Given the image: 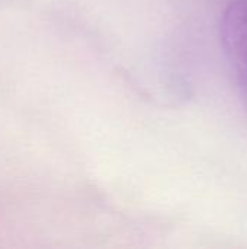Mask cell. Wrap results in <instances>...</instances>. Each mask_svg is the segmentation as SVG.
Instances as JSON below:
<instances>
[{"label":"cell","mask_w":247,"mask_h":249,"mask_svg":"<svg viewBox=\"0 0 247 249\" xmlns=\"http://www.w3.org/2000/svg\"><path fill=\"white\" fill-rule=\"evenodd\" d=\"M220 34L226 58L247 96V0H234L227 6Z\"/></svg>","instance_id":"obj_1"}]
</instances>
